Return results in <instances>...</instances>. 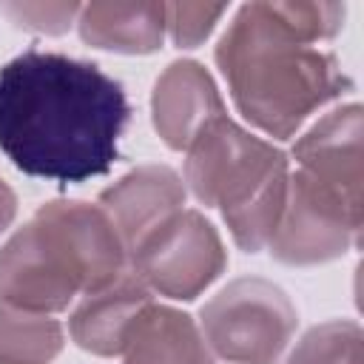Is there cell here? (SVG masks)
<instances>
[{"label":"cell","mask_w":364,"mask_h":364,"mask_svg":"<svg viewBox=\"0 0 364 364\" xmlns=\"http://www.w3.org/2000/svg\"><path fill=\"white\" fill-rule=\"evenodd\" d=\"M122 364H213L199 324L168 304H148L122 347Z\"/></svg>","instance_id":"13"},{"label":"cell","mask_w":364,"mask_h":364,"mask_svg":"<svg viewBox=\"0 0 364 364\" xmlns=\"http://www.w3.org/2000/svg\"><path fill=\"white\" fill-rule=\"evenodd\" d=\"M284 364H361V327L353 318H330L310 327Z\"/></svg>","instance_id":"15"},{"label":"cell","mask_w":364,"mask_h":364,"mask_svg":"<svg viewBox=\"0 0 364 364\" xmlns=\"http://www.w3.org/2000/svg\"><path fill=\"white\" fill-rule=\"evenodd\" d=\"M63 341L57 318L0 299V364H51Z\"/></svg>","instance_id":"14"},{"label":"cell","mask_w":364,"mask_h":364,"mask_svg":"<svg viewBox=\"0 0 364 364\" xmlns=\"http://www.w3.org/2000/svg\"><path fill=\"white\" fill-rule=\"evenodd\" d=\"M213 57L239 114L273 139H290L353 85L338 60L296 37L270 3L242 6Z\"/></svg>","instance_id":"2"},{"label":"cell","mask_w":364,"mask_h":364,"mask_svg":"<svg viewBox=\"0 0 364 364\" xmlns=\"http://www.w3.org/2000/svg\"><path fill=\"white\" fill-rule=\"evenodd\" d=\"M0 14L23 31L57 37L77 26L80 3H0Z\"/></svg>","instance_id":"18"},{"label":"cell","mask_w":364,"mask_h":364,"mask_svg":"<svg viewBox=\"0 0 364 364\" xmlns=\"http://www.w3.org/2000/svg\"><path fill=\"white\" fill-rule=\"evenodd\" d=\"M125 267L128 247L100 205L54 199L0 247V299L51 316L111 284Z\"/></svg>","instance_id":"3"},{"label":"cell","mask_w":364,"mask_h":364,"mask_svg":"<svg viewBox=\"0 0 364 364\" xmlns=\"http://www.w3.org/2000/svg\"><path fill=\"white\" fill-rule=\"evenodd\" d=\"M14 213H17V196L9 188V182L0 179V233H6V228L14 222Z\"/></svg>","instance_id":"19"},{"label":"cell","mask_w":364,"mask_h":364,"mask_svg":"<svg viewBox=\"0 0 364 364\" xmlns=\"http://www.w3.org/2000/svg\"><path fill=\"white\" fill-rule=\"evenodd\" d=\"M225 11V3H165V31L173 46L196 48L210 37Z\"/></svg>","instance_id":"17"},{"label":"cell","mask_w":364,"mask_h":364,"mask_svg":"<svg viewBox=\"0 0 364 364\" xmlns=\"http://www.w3.org/2000/svg\"><path fill=\"white\" fill-rule=\"evenodd\" d=\"M185 205V182L168 165H139L100 193V208L111 216L128 253Z\"/></svg>","instance_id":"10"},{"label":"cell","mask_w":364,"mask_h":364,"mask_svg":"<svg viewBox=\"0 0 364 364\" xmlns=\"http://www.w3.org/2000/svg\"><path fill=\"white\" fill-rule=\"evenodd\" d=\"M273 14L304 43H318L330 40L341 31L347 9L341 3H301V0H284V3H270Z\"/></svg>","instance_id":"16"},{"label":"cell","mask_w":364,"mask_h":364,"mask_svg":"<svg viewBox=\"0 0 364 364\" xmlns=\"http://www.w3.org/2000/svg\"><path fill=\"white\" fill-rule=\"evenodd\" d=\"M131 273L159 296L191 301L208 290L228 264L219 230L199 210H179L131 253Z\"/></svg>","instance_id":"6"},{"label":"cell","mask_w":364,"mask_h":364,"mask_svg":"<svg viewBox=\"0 0 364 364\" xmlns=\"http://www.w3.org/2000/svg\"><path fill=\"white\" fill-rule=\"evenodd\" d=\"M151 304V290L134 276L122 273L111 284L82 296L68 318L71 341L91 355H119L136 316Z\"/></svg>","instance_id":"11"},{"label":"cell","mask_w":364,"mask_h":364,"mask_svg":"<svg viewBox=\"0 0 364 364\" xmlns=\"http://www.w3.org/2000/svg\"><path fill=\"white\" fill-rule=\"evenodd\" d=\"M222 114V94L210 71L196 60H176L156 77L151 91V119L168 148L188 151L196 134Z\"/></svg>","instance_id":"9"},{"label":"cell","mask_w":364,"mask_h":364,"mask_svg":"<svg viewBox=\"0 0 364 364\" xmlns=\"http://www.w3.org/2000/svg\"><path fill=\"white\" fill-rule=\"evenodd\" d=\"M128 117L125 88L94 63L31 48L0 68V151L28 176L108 173Z\"/></svg>","instance_id":"1"},{"label":"cell","mask_w":364,"mask_h":364,"mask_svg":"<svg viewBox=\"0 0 364 364\" xmlns=\"http://www.w3.org/2000/svg\"><path fill=\"white\" fill-rule=\"evenodd\" d=\"M361 105L347 102L313 122L293 145L299 171L310 173L361 210Z\"/></svg>","instance_id":"8"},{"label":"cell","mask_w":364,"mask_h":364,"mask_svg":"<svg viewBox=\"0 0 364 364\" xmlns=\"http://www.w3.org/2000/svg\"><path fill=\"white\" fill-rule=\"evenodd\" d=\"M287 159L230 117L210 119L188 145L185 182L205 208H219L245 253L270 245L287 199Z\"/></svg>","instance_id":"4"},{"label":"cell","mask_w":364,"mask_h":364,"mask_svg":"<svg viewBox=\"0 0 364 364\" xmlns=\"http://www.w3.org/2000/svg\"><path fill=\"white\" fill-rule=\"evenodd\" d=\"M296 324L290 296L259 276L233 279L199 310L205 344L230 364H276Z\"/></svg>","instance_id":"5"},{"label":"cell","mask_w":364,"mask_h":364,"mask_svg":"<svg viewBox=\"0 0 364 364\" xmlns=\"http://www.w3.org/2000/svg\"><path fill=\"white\" fill-rule=\"evenodd\" d=\"M77 31L91 48L117 54H154L165 40V3H85L77 14Z\"/></svg>","instance_id":"12"},{"label":"cell","mask_w":364,"mask_h":364,"mask_svg":"<svg viewBox=\"0 0 364 364\" xmlns=\"http://www.w3.org/2000/svg\"><path fill=\"white\" fill-rule=\"evenodd\" d=\"M361 210L347 205L327 185L304 171L287 176V199L276 233L270 239V253L282 264L310 267L344 256L358 245Z\"/></svg>","instance_id":"7"}]
</instances>
